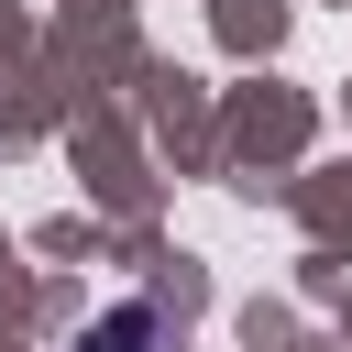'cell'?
I'll list each match as a JSON object with an SVG mask.
<instances>
[{"mask_svg": "<svg viewBox=\"0 0 352 352\" xmlns=\"http://www.w3.org/2000/svg\"><path fill=\"white\" fill-rule=\"evenodd\" d=\"M143 330H154V308H121V319H110V330H99V352H132V341H143Z\"/></svg>", "mask_w": 352, "mask_h": 352, "instance_id": "cell-1", "label": "cell"}]
</instances>
